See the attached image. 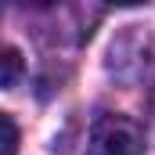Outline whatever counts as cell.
Wrapping results in <instances>:
<instances>
[{"instance_id":"1","label":"cell","mask_w":155,"mask_h":155,"mask_svg":"<svg viewBox=\"0 0 155 155\" xmlns=\"http://www.w3.org/2000/svg\"><path fill=\"white\" fill-rule=\"evenodd\" d=\"M83 155H144V130L130 116L105 112L94 119Z\"/></svg>"},{"instance_id":"2","label":"cell","mask_w":155,"mask_h":155,"mask_svg":"<svg viewBox=\"0 0 155 155\" xmlns=\"http://www.w3.org/2000/svg\"><path fill=\"white\" fill-rule=\"evenodd\" d=\"M0 65H4V76H0V87H15V79L22 72V58H18V51L15 47H4V58H0Z\"/></svg>"},{"instance_id":"3","label":"cell","mask_w":155,"mask_h":155,"mask_svg":"<svg viewBox=\"0 0 155 155\" xmlns=\"http://www.w3.org/2000/svg\"><path fill=\"white\" fill-rule=\"evenodd\" d=\"M0 130H4V152L0 155H15L18 152V126L11 116H0Z\"/></svg>"}]
</instances>
